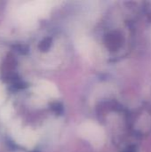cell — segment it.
I'll list each match as a JSON object with an SVG mask.
<instances>
[{"label":"cell","instance_id":"1","mask_svg":"<svg viewBox=\"0 0 151 152\" xmlns=\"http://www.w3.org/2000/svg\"><path fill=\"white\" fill-rule=\"evenodd\" d=\"M52 3L37 1V2H30L29 4H25L20 7L17 12V17L20 21L30 23L34 21L37 17L44 16L48 13L51 9Z\"/></svg>","mask_w":151,"mask_h":152},{"label":"cell","instance_id":"4","mask_svg":"<svg viewBox=\"0 0 151 152\" xmlns=\"http://www.w3.org/2000/svg\"><path fill=\"white\" fill-rule=\"evenodd\" d=\"M151 130V113L148 110H142L136 115V132L148 134Z\"/></svg>","mask_w":151,"mask_h":152},{"label":"cell","instance_id":"6","mask_svg":"<svg viewBox=\"0 0 151 152\" xmlns=\"http://www.w3.org/2000/svg\"><path fill=\"white\" fill-rule=\"evenodd\" d=\"M12 110L10 106H5L4 108L2 109L1 110V116H2V118L4 120H6V119H9L12 116Z\"/></svg>","mask_w":151,"mask_h":152},{"label":"cell","instance_id":"7","mask_svg":"<svg viewBox=\"0 0 151 152\" xmlns=\"http://www.w3.org/2000/svg\"><path fill=\"white\" fill-rule=\"evenodd\" d=\"M5 97V94H4V90L2 86H0V104L4 102Z\"/></svg>","mask_w":151,"mask_h":152},{"label":"cell","instance_id":"3","mask_svg":"<svg viewBox=\"0 0 151 152\" xmlns=\"http://www.w3.org/2000/svg\"><path fill=\"white\" fill-rule=\"evenodd\" d=\"M101 131L100 127L91 122H85L79 126L80 135L84 139L89 141L91 143H96L100 142L101 137Z\"/></svg>","mask_w":151,"mask_h":152},{"label":"cell","instance_id":"5","mask_svg":"<svg viewBox=\"0 0 151 152\" xmlns=\"http://www.w3.org/2000/svg\"><path fill=\"white\" fill-rule=\"evenodd\" d=\"M36 94H39L42 97H57L58 96V89L57 87L51 82L49 81H40L37 86H36Z\"/></svg>","mask_w":151,"mask_h":152},{"label":"cell","instance_id":"2","mask_svg":"<svg viewBox=\"0 0 151 152\" xmlns=\"http://www.w3.org/2000/svg\"><path fill=\"white\" fill-rule=\"evenodd\" d=\"M12 136L18 144L28 149L33 148L36 143V134L30 129L14 127L12 130Z\"/></svg>","mask_w":151,"mask_h":152}]
</instances>
